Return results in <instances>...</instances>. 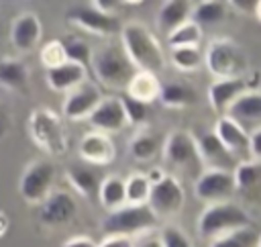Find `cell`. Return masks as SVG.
<instances>
[{"mask_svg":"<svg viewBox=\"0 0 261 247\" xmlns=\"http://www.w3.org/2000/svg\"><path fill=\"white\" fill-rule=\"evenodd\" d=\"M120 45L124 47L126 55L135 63L137 69L149 71H163L165 67V53L159 39L147 29V24L133 20L120 27Z\"/></svg>","mask_w":261,"mask_h":247,"instance_id":"6da1fadb","label":"cell"},{"mask_svg":"<svg viewBox=\"0 0 261 247\" xmlns=\"http://www.w3.org/2000/svg\"><path fill=\"white\" fill-rule=\"evenodd\" d=\"M27 131L37 149L49 157H63L69 151V135L65 122L55 110L47 106H37L31 110L27 118Z\"/></svg>","mask_w":261,"mask_h":247,"instance_id":"7a4b0ae2","label":"cell"},{"mask_svg":"<svg viewBox=\"0 0 261 247\" xmlns=\"http://www.w3.org/2000/svg\"><path fill=\"white\" fill-rule=\"evenodd\" d=\"M243 225H253V220L241 204H234L230 200L210 202V204H206V208L202 210V214L198 218V235H200V239L208 241V245H210L218 237H222L228 231L243 227Z\"/></svg>","mask_w":261,"mask_h":247,"instance_id":"3957f363","label":"cell"},{"mask_svg":"<svg viewBox=\"0 0 261 247\" xmlns=\"http://www.w3.org/2000/svg\"><path fill=\"white\" fill-rule=\"evenodd\" d=\"M135 71L137 67L122 45H108L96 51L92 57V73L102 86L110 90H124Z\"/></svg>","mask_w":261,"mask_h":247,"instance_id":"277c9868","label":"cell"},{"mask_svg":"<svg viewBox=\"0 0 261 247\" xmlns=\"http://www.w3.org/2000/svg\"><path fill=\"white\" fill-rule=\"evenodd\" d=\"M204 65L214 78L245 76L247 55L237 41L220 37V39L210 41V45L204 53Z\"/></svg>","mask_w":261,"mask_h":247,"instance_id":"5b68a950","label":"cell"},{"mask_svg":"<svg viewBox=\"0 0 261 247\" xmlns=\"http://www.w3.org/2000/svg\"><path fill=\"white\" fill-rule=\"evenodd\" d=\"M159 223V216L151 210L149 204H122L116 210H108V216L102 220L106 233H124L133 239L145 231H153Z\"/></svg>","mask_w":261,"mask_h":247,"instance_id":"8992f818","label":"cell"},{"mask_svg":"<svg viewBox=\"0 0 261 247\" xmlns=\"http://www.w3.org/2000/svg\"><path fill=\"white\" fill-rule=\"evenodd\" d=\"M57 169L49 159H35L27 165L18 182V194L29 204H41L55 186Z\"/></svg>","mask_w":261,"mask_h":247,"instance_id":"52a82bcc","label":"cell"},{"mask_svg":"<svg viewBox=\"0 0 261 247\" xmlns=\"http://www.w3.org/2000/svg\"><path fill=\"white\" fill-rule=\"evenodd\" d=\"M147 204L159 216V220L173 218L181 212L186 204V190L175 176L163 174V178L151 184V194H149Z\"/></svg>","mask_w":261,"mask_h":247,"instance_id":"ba28073f","label":"cell"},{"mask_svg":"<svg viewBox=\"0 0 261 247\" xmlns=\"http://www.w3.org/2000/svg\"><path fill=\"white\" fill-rule=\"evenodd\" d=\"M194 192H196V198L206 204L230 200L237 192L234 171L226 167H206L196 176Z\"/></svg>","mask_w":261,"mask_h":247,"instance_id":"9c48e42d","label":"cell"},{"mask_svg":"<svg viewBox=\"0 0 261 247\" xmlns=\"http://www.w3.org/2000/svg\"><path fill=\"white\" fill-rule=\"evenodd\" d=\"M65 20L75 29L96 37H112L120 33V27H122L116 14L102 12L96 6H71L65 12Z\"/></svg>","mask_w":261,"mask_h":247,"instance_id":"30bf717a","label":"cell"},{"mask_svg":"<svg viewBox=\"0 0 261 247\" xmlns=\"http://www.w3.org/2000/svg\"><path fill=\"white\" fill-rule=\"evenodd\" d=\"M163 157L171 165L192 171L194 167H202V157L198 151L196 135L190 131H171L163 141Z\"/></svg>","mask_w":261,"mask_h":247,"instance_id":"8fae6325","label":"cell"},{"mask_svg":"<svg viewBox=\"0 0 261 247\" xmlns=\"http://www.w3.org/2000/svg\"><path fill=\"white\" fill-rule=\"evenodd\" d=\"M39 210V218L45 227L51 229H59L69 225L75 216H77V202L69 192L63 190H53L41 204Z\"/></svg>","mask_w":261,"mask_h":247,"instance_id":"7c38bea8","label":"cell"},{"mask_svg":"<svg viewBox=\"0 0 261 247\" xmlns=\"http://www.w3.org/2000/svg\"><path fill=\"white\" fill-rule=\"evenodd\" d=\"M100 98H102L100 86L88 78L80 86H75L73 90H69L65 94L63 116L69 118V120H84V118H88L92 114V110L96 108Z\"/></svg>","mask_w":261,"mask_h":247,"instance_id":"4fadbf2b","label":"cell"},{"mask_svg":"<svg viewBox=\"0 0 261 247\" xmlns=\"http://www.w3.org/2000/svg\"><path fill=\"white\" fill-rule=\"evenodd\" d=\"M88 120L98 131L120 133L128 125L122 98L120 96H102L100 102L96 104V108L92 110V114L88 116Z\"/></svg>","mask_w":261,"mask_h":247,"instance_id":"5bb4252c","label":"cell"},{"mask_svg":"<svg viewBox=\"0 0 261 247\" xmlns=\"http://www.w3.org/2000/svg\"><path fill=\"white\" fill-rule=\"evenodd\" d=\"M214 133L218 139L224 143V147L237 157V161L251 159V149H249V131L245 129L243 122L232 118L230 114H220L218 120L214 122Z\"/></svg>","mask_w":261,"mask_h":247,"instance_id":"9a60e30c","label":"cell"},{"mask_svg":"<svg viewBox=\"0 0 261 247\" xmlns=\"http://www.w3.org/2000/svg\"><path fill=\"white\" fill-rule=\"evenodd\" d=\"M77 153L82 157L84 163H90V165H108L114 161L116 157V147L112 143V139L108 137V133L104 131H92V133H86L80 141V147H77Z\"/></svg>","mask_w":261,"mask_h":247,"instance_id":"2e32d148","label":"cell"},{"mask_svg":"<svg viewBox=\"0 0 261 247\" xmlns=\"http://www.w3.org/2000/svg\"><path fill=\"white\" fill-rule=\"evenodd\" d=\"M251 84L245 76H234V78H216L210 88H208V102L212 106L214 112L218 114H226L228 108L232 106V102L245 92L249 90Z\"/></svg>","mask_w":261,"mask_h":247,"instance_id":"e0dca14e","label":"cell"},{"mask_svg":"<svg viewBox=\"0 0 261 247\" xmlns=\"http://www.w3.org/2000/svg\"><path fill=\"white\" fill-rule=\"evenodd\" d=\"M43 37L41 18L35 12H20L10 24V43L16 51H33Z\"/></svg>","mask_w":261,"mask_h":247,"instance_id":"ac0fdd59","label":"cell"},{"mask_svg":"<svg viewBox=\"0 0 261 247\" xmlns=\"http://www.w3.org/2000/svg\"><path fill=\"white\" fill-rule=\"evenodd\" d=\"M88 78H90V69L71 59H67L55 67H47V71H45L47 86L53 92H61V94H67L69 90H73Z\"/></svg>","mask_w":261,"mask_h":247,"instance_id":"d6986e66","label":"cell"},{"mask_svg":"<svg viewBox=\"0 0 261 247\" xmlns=\"http://www.w3.org/2000/svg\"><path fill=\"white\" fill-rule=\"evenodd\" d=\"M196 143H198V151L202 157V163H206V167H226V169H234V165L239 163L237 157L224 147V143L218 139V135L212 131L200 133L196 135Z\"/></svg>","mask_w":261,"mask_h":247,"instance_id":"ffe728a7","label":"cell"},{"mask_svg":"<svg viewBox=\"0 0 261 247\" xmlns=\"http://www.w3.org/2000/svg\"><path fill=\"white\" fill-rule=\"evenodd\" d=\"M31 84V69L22 59L4 57L0 59V86L18 94H24Z\"/></svg>","mask_w":261,"mask_h":247,"instance_id":"44dd1931","label":"cell"},{"mask_svg":"<svg viewBox=\"0 0 261 247\" xmlns=\"http://www.w3.org/2000/svg\"><path fill=\"white\" fill-rule=\"evenodd\" d=\"M126 94H130L133 98L137 100H143V102H155L159 100V92H161V82L157 78L155 71H149V69H137L126 88H124Z\"/></svg>","mask_w":261,"mask_h":247,"instance_id":"7402d4cb","label":"cell"},{"mask_svg":"<svg viewBox=\"0 0 261 247\" xmlns=\"http://www.w3.org/2000/svg\"><path fill=\"white\" fill-rule=\"evenodd\" d=\"M65 176H67V182L71 184V188L77 194H82L84 198L98 196V188H100L102 180L92 167H88L84 163H71V165H67Z\"/></svg>","mask_w":261,"mask_h":247,"instance_id":"603a6c76","label":"cell"},{"mask_svg":"<svg viewBox=\"0 0 261 247\" xmlns=\"http://www.w3.org/2000/svg\"><path fill=\"white\" fill-rule=\"evenodd\" d=\"M192 10H194V6L190 0H165V4L159 8V14H157L159 31H163L167 35L169 31L179 27L181 22L190 20Z\"/></svg>","mask_w":261,"mask_h":247,"instance_id":"cb8c5ba5","label":"cell"},{"mask_svg":"<svg viewBox=\"0 0 261 247\" xmlns=\"http://www.w3.org/2000/svg\"><path fill=\"white\" fill-rule=\"evenodd\" d=\"M232 118H237L239 122H261V92L259 90H245L228 108V112Z\"/></svg>","mask_w":261,"mask_h":247,"instance_id":"d4e9b609","label":"cell"},{"mask_svg":"<svg viewBox=\"0 0 261 247\" xmlns=\"http://www.w3.org/2000/svg\"><path fill=\"white\" fill-rule=\"evenodd\" d=\"M98 200L102 208L116 210L122 204H126V190H124V178L122 176H106L100 182L98 188Z\"/></svg>","mask_w":261,"mask_h":247,"instance_id":"484cf974","label":"cell"},{"mask_svg":"<svg viewBox=\"0 0 261 247\" xmlns=\"http://www.w3.org/2000/svg\"><path fill=\"white\" fill-rule=\"evenodd\" d=\"M259 237H261V231H257L253 225H243L218 237L210 245L212 247H259Z\"/></svg>","mask_w":261,"mask_h":247,"instance_id":"4316f807","label":"cell"},{"mask_svg":"<svg viewBox=\"0 0 261 247\" xmlns=\"http://www.w3.org/2000/svg\"><path fill=\"white\" fill-rule=\"evenodd\" d=\"M169 59L175 69L179 71H196L204 65V53L200 45H181V47H171Z\"/></svg>","mask_w":261,"mask_h":247,"instance_id":"83f0119b","label":"cell"},{"mask_svg":"<svg viewBox=\"0 0 261 247\" xmlns=\"http://www.w3.org/2000/svg\"><path fill=\"white\" fill-rule=\"evenodd\" d=\"M161 147H163V145H161V141H159V137H157L155 133H151V131H141V133H137V135L130 139V143H128V153H130L137 161H149V159H153V157L159 153Z\"/></svg>","mask_w":261,"mask_h":247,"instance_id":"f1b7e54d","label":"cell"},{"mask_svg":"<svg viewBox=\"0 0 261 247\" xmlns=\"http://www.w3.org/2000/svg\"><path fill=\"white\" fill-rule=\"evenodd\" d=\"M159 100L167 108H186L196 102V92L186 84H165L161 86Z\"/></svg>","mask_w":261,"mask_h":247,"instance_id":"f546056e","label":"cell"},{"mask_svg":"<svg viewBox=\"0 0 261 247\" xmlns=\"http://www.w3.org/2000/svg\"><path fill=\"white\" fill-rule=\"evenodd\" d=\"M232 171H234L237 190L241 192H251L261 184V161H255V159L239 161Z\"/></svg>","mask_w":261,"mask_h":247,"instance_id":"4dcf8cb0","label":"cell"},{"mask_svg":"<svg viewBox=\"0 0 261 247\" xmlns=\"http://www.w3.org/2000/svg\"><path fill=\"white\" fill-rule=\"evenodd\" d=\"M224 16H226V6L220 0H200L192 10V18L202 27L218 24L224 20Z\"/></svg>","mask_w":261,"mask_h":247,"instance_id":"1f68e13d","label":"cell"},{"mask_svg":"<svg viewBox=\"0 0 261 247\" xmlns=\"http://www.w3.org/2000/svg\"><path fill=\"white\" fill-rule=\"evenodd\" d=\"M202 24H198L194 18L181 22L173 31L167 33V45L169 47H181V45H200L202 43Z\"/></svg>","mask_w":261,"mask_h":247,"instance_id":"d6a6232c","label":"cell"},{"mask_svg":"<svg viewBox=\"0 0 261 247\" xmlns=\"http://www.w3.org/2000/svg\"><path fill=\"white\" fill-rule=\"evenodd\" d=\"M124 190L128 204H147L151 194V180L147 174L135 171L124 180Z\"/></svg>","mask_w":261,"mask_h":247,"instance_id":"836d02e7","label":"cell"},{"mask_svg":"<svg viewBox=\"0 0 261 247\" xmlns=\"http://www.w3.org/2000/svg\"><path fill=\"white\" fill-rule=\"evenodd\" d=\"M63 45H65V51H67V59L82 63L84 67H88V69L92 71V57H94V51H92V47H90L88 41H84V39H80V37H65V39H63Z\"/></svg>","mask_w":261,"mask_h":247,"instance_id":"e575fe53","label":"cell"},{"mask_svg":"<svg viewBox=\"0 0 261 247\" xmlns=\"http://www.w3.org/2000/svg\"><path fill=\"white\" fill-rule=\"evenodd\" d=\"M39 59L41 63L47 67H55L63 61H67V51H65V45H63V39H51L47 41L41 51H39Z\"/></svg>","mask_w":261,"mask_h":247,"instance_id":"d590c367","label":"cell"},{"mask_svg":"<svg viewBox=\"0 0 261 247\" xmlns=\"http://www.w3.org/2000/svg\"><path fill=\"white\" fill-rule=\"evenodd\" d=\"M122 98V104H124V112H126V118H128V125H145L147 118H149V102H143V100H137L133 98L130 94L124 92Z\"/></svg>","mask_w":261,"mask_h":247,"instance_id":"8d00e7d4","label":"cell"},{"mask_svg":"<svg viewBox=\"0 0 261 247\" xmlns=\"http://www.w3.org/2000/svg\"><path fill=\"white\" fill-rule=\"evenodd\" d=\"M159 243L161 247H192L190 237L177 227H165L159 233Z\"/></svg>","mask_w":261,"mask_h":247,"instance_id":"74e56055","label":"cell"},{"mask_svg":"<svg viewBox=\"0 0 261 247\" xmlns=\"http://www.w3.org/2000/svg\"><path fill=\"white\" fill-rule=\"evenodd\" d=\"M100 247H133V237L124 233H106L100 241Z\"/></svg>","mask_w":261,"mask_h":247,"instance_id":"f35d334b","label":"cell"},{"mask_svg":"<svg viewBox=\"0 0 261 247\" xmlns=\"http://www.w3.org/2000/svg\"><path fill=\"white\" fill-rule=\"evenodd\" d=\"M249 149H251V159L261 161V122L249 131Z\"/></svg>","mask_w":261,"mask_h":247,"instance_id":"ab89813d","label":"cell"},{"mask_svg":"<svg viewBox=\"0 0 261 247\" xmlns=\"http://www.w3.org/2000/svg\"><path fill=\"white\" fill-rule=\"evenodd\" d=\"M63 247H98V241H94L88 235H73L61 243Z\"/></svg>","mask_w":261,"mask_h":247,"instance_id":"60d3db41","label":"cell"},{"mask_svg":"<svg viewBox=\"0 0 261 247\" xmlns=\"http://www.w3.org/2000/svg\"><path fill=\"white\" fill-rule=\"evenodd\" d=\"M122 4H124V0H92V6H96L98 10L108 12V14L118 12Z\"/></svg>","mask_w":261,"mask_h":247,"instance_id":"b9f144b4","label":"cell"},{"mask_svg":"<svg viewBox=\"0 0 261 247\" xmlns=\"http://www.w3.org/2000/svg\"><path fill=\"white\" fill-rule=\"evenodd\" d=\"M228 4L241 14H253V10L257 6V0H228Z\"/></svg>","mask_w":261,"mask_h":247,"instance_id":"7bdbcfd3","label":"cell"},{"mask_svg":"<svg viewBox=\"0 0 261 247\" xmlns=\"http://www.w3.org/2000/svg\"><path fill=\"white\" fill-rule=\"evenodd\" d=\"M8 229H10V216L6 214V210L0 208V239L8 233Z\"/></svg>","mask_w":261,"mask_h":247,"instance_id":"ee69618b","label":"cell"},{"mask_svg":"<svg viewBox=\"0 0 261 247\" xmlns=\"http://www.w3.org/2000/svg\"><path fill=\"white\" fill-rule=\"evenodd\" d=\"M8 133V116L4 112V106L0 104V137H4Z\"/></svg>","mask_w":261,"mask_h":247,"instance_id":"f6af8a7d","label":"cell"},{"mask_svg":"<svg viewBox=\"0 0 261 247\" xmlns=\"http://www.w3.org/2000/svg\"><path fill=\"white\" fill-rule=\"evenodd\" d=\"M163 174H165V171H163V169H159V167H151V169L147 171V176H149L151 184H153V182H157L159 178H163Z\"/></svg>","mask_w":261,"mask_h":247,"instance_id":"bcb514c9","label":"cell"},{"mask_svg":"<svg viewBox=\"0 0 261 247\" xmlns=\"http://www.w3.org/2000/svg\"><path fill=\"white\" fill-rule=\"evenodd\" d=\"M253 16L261 22V0H257V6H255V10H253Z\"/></svg>","mask_w":261,"mask_h":247,"instance_id":"7dc6e473","label":"cell"},{"mask_svg":"<svg viewBox=\"0 0 261 247\" xmlns=\"http://www.w3.org/2000/svg\"><path fill=\"white\" fill-rule=\"evenodd\" d=\"M143 0H124V4H141Z\"/></svg>","mask_w":261,"mask_h":247,"instance_id":"c3c4849f","label":"cell"},{"mask_svg":"<svg viewBox=\"0 0 261 247\" xmlns=\"http://www.w3.org/2000/svg\"><path fill=\"white\" fill-rule=\"evenodd\" d=\"M259 247H261V237H259Z\"/></svg>","mask_w":261,"mask_h":247,"instance_id":"681fc988","label":"cell"}]
</instances>
